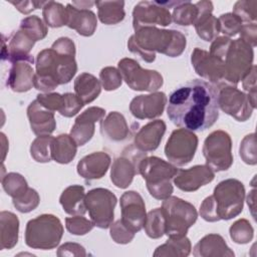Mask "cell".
Instances as JSON below:
<instances>
[{"label": "cell", "mask_w": 257, "mask_h": 257, "mask_svg": "<svg viewBox=\"0 0 257 257\" xmlns=\"http://www.w3.org/2000/svg\"><path fill=\"white\" fill-rule=\"evenodd\" d=\"M218 92L219 89L206 80H190L171 92L167 101L168 117L181 128L205 131L219 117Z\"/></svg>", "instance_id": "1"}, {"label": "cell", "mask_w": 257, "mask_h": 257, "mask_svg": "<svg viewBox=\"0 0 257 257\" xmlns=\"http://www.w3.org/2000/svg\"><path fill=\"white\" fill-rule=\"evenodd\" d=\"M77 71L75 45L68 37H60L50 48L41 50L36 56L34 87L49 92L59 84L68 83Z\"/></svg>", "instance_id": "2"}, {"label": "cell", "mask_w": 257, "mask_h": 257, "mask_svg": "<svg viewBox=\"0 0 257 257\" xmlns=\"http://www.w3.org/2000/svg\"><path fill=\"white\" fill-rule=\"evenodd\" d=\"M135 31L127 41V48L147 62L156 59V52L177 57L183 53L187 44L185 35L180 31L159 29L154 26L142 27Z\"/></svg>", "instance_id": "3"}, {"label": "cell", "mask_w": 257, "mask_h": 257, "mask_svg": "<svg viewBox=\"0 0 257 257\" xmlns=\"http://www.w3.org/2000/svg\"><path fill=\"white\" fill-rule=\"evenodd\" d=\"M244 199L243 183L237 179L223 180L215 187L213 195L201 204L200 215L208 222L230 220L242 212Z\"/></svg>", "instance_id": "4"}, {"label": "cell", "mask_w": 257, "mask_h": 257, "mask_svg": "<svg viewBox=\"0 0 257 257\" xmlns=\"http://www.w3.org/2000/svg\"><path fill=\"white\" fill-rule=\"evenodd\" d=\"M177 172V167L158 157H144L139 165V174L146 181L151 196L157 200H165L172 195L171 180Z\"/></svg>", "instance_id": "5"}, {"label": "cell", "mask_w": 257, "mask_h": 257, "mask_svg": "<svg viewBox=\"0 0 257 257\" xmlns=\"http://www.w3.org/2000/svg\"><path fill=\"white\" fill-rule=\"evenodd\" d=\"M63 226L60 220L51 214H42L27 222L25 243L28 247L40 250L55 248L61 241Z\"/></svg>", "instance_id": "6"}, {"label": "cell", "mask_w": 257, "mask_h": 257, "mask_svg": "<svg viewBox=\"0 0 257 257\" xmlns=\"http://www.w3.org/2000/svg\"><path fill=\"white\" fill-rule=\"evenodd\" d=\"M166 219L165 234L169 238H182L187 235L191 226L195 224L198 213L195 207L178 197H168L162 204Z\"/></svg>", "instance_id": "7"}, {"label": "cell", "mask_w": 257, "mask_h": 257, "mask_svg": "<svg viewBox=\"0 0 257 257\" xmlns=\"http://www.w3.org/2000/svg\"><path fill=\"white\" fill-rule=\"evenodd\" d=\"M253 48L241 38L232 40L225 56V85L236 86L253 65Z\"/></svg>", "instance_id": "8"}, {"label": "cell", "mask_w": 257, "mask_h": 257, "mask_svg": "<svg viewBox=\"0 0 257 257\" xmlns=\"http://www.w3.org/2000/svg\"><path fill=\"white\" fill-rule=\"evenodd\" d=\"M203 156L214 172L227 171L233 164L230 135L222 130L212 132L204 142Z\"/></svg>", "instance_id": "9"}, {"label": "cell", "mask_w": 257, "mask_h": 257, "mask_svg": "<svg viewBox=\"0 0 257 257\" xmlns=\"http://www.w3.org/2000/svg\"><path fill=\"white\" fill-rule=\"evenodd\" d=\"M117 67L122 79L134 90L154 92L164 83L163 76L158 71L143 68L135 59L122 58Z\"/></svg>", "instance_id": "10"}, {"label": "cell", "mask_w": 257, "mask_h": 257, "mask_svg": "<svg viewBox=\"0 0 257 257\" xmlns=\"http://www.w3.org/2000/svg\"><path fill=\"white\" fill-rule=\"evenodd\" d=\"M115 195L107 189L95 188L85 195V207L94 226L107 229L110 227L116 205Z\"/></svg>", "instance_id": "11"}, {"label": "cell", "mask_w": 257, "mask_h": 257, "mask_svg": "<svg viewBox=\"0 0 257 257\" xmlns=\"http://www.w3.org/2000/svg\"><path fill=\"white\" fill-rule=\"evenodd\" d=\"M198 137L191 131L178 128L173 131L165 146V155L175 166L189 164L196 153Z\"/></svg>", "instance_id": "12"}, {"label": "cell", "mask_w": 257, "mask_h": 257, "mask_svg": "<svg viewBox=\"0 0 257 257\" xmlns=\"http://www.w3.org/2000/svg\"><path fill=\"white\" fill-rule=\"evenodd\" d=\"M146 153L139 151L136 147H128L122 155L116 158L111 166L110 180L113 185L120 189L127 188L136 174H139V165Z\"/></svg>", "instance_id": "13"}, {"label": "cell", "mask_w": 257, "mask_h": 257, "mask_svg": "<svg viewBox=\"0 0 257 257\" xmlns=\"http://www.w3.org/2000/svg\"><path fill=\"white\" fill-rule=\"evenodd\" d=\"M219 107L238 121H245L251 115L252 106L247 94L233 85H223L218 92Z\"/></svg>", "instance_id": "14"}, {"label": "cell", "mask_w": 257, "mask_h": 257, "mask_svg": "<svg viewBox=\"0 0 257 257\" xmlns=\"http://www.w3.org/2000/svg\"><path fill=\"white\" fill-rule=\"evenodd\" d=\"M172 22V15L167 7L157 1H141L133 11L134 29L150 26H168Z\"/></svg>", "instance_id": "15"}, {"label": "cell", "mask_w": 257, "mask_h": 257, "mask_svg": "<svg viewBox=\"0 0 257 257\" xmlns=\"http://www.w3.org/2000/svg\"><path fill=\"white\" fill-rule=\"evenodd\" d=\"M192 64L196 72L210 81L218 89L224 85L225 62L208 51L196 47L191 55Z\"/></svg>", "instance_id": "16"}, {"label": "cell", "mask_w": 257, "mask_h": 257, "mask_svg": "<svg viewBox=\"0 0 257 257\" xmlns=\"http://www.w3.org/2000/svg\"><path fill=\"white\" fill-rule=\"evenodd\" d=\"M121 223L133 233L140 232L145 224L147 214L143 197L136 191L124 192L120 197Z\"/></svg>", "instance_id": "17"}, {"label": "cell", "mask_w": 257, "mask_h": 257, "mask_svg": "<svg viewBox=\"0 0 257 257\" xmlns=\"http://www.w3.org/2000/svg\"><path fill=\"white\" fill-rule=\"evenodd\" d=\"M215 172L207 165H196L190 169H178L174 177V184L184 192H195L201 187L211 183Z\"/></svg>", "instance_id": "18"}, {"label": "cell", "mask_w": 257, "mask_h": 257, "mask_svg": "<svg viewBox=\"0 0 257 257\" xmlns=\"http://www.w3.org/2000/svg\"><path fill=\"white\" fill-rule=\"evenodd\" d=\"M167 101V96L162 91H156L146 95L142 94L132 99L130 110L139 119H152L162 115Z\"/></svg>", "instance_id": "19"}, {"label": "cell", "mask_w": 257, "mask_h": 257, "mask_svg": "<svg viewBox=\"0 0 257 257\" xmlns=\"http://www.w3.org/2000/svg\"><path fill=\"white\" fill-rule=\"evenodd\" d=\"M105 115V110L98 106H91L80 113L71 127L70 137L77 146H83L91 140L94 134L95 121H100Z\"/></svg>", "instance_id": "20"}, {"label": "cell", "mask_w": 257, "mask_h": 257, "mask_svg": "<svg viewBox=\"0 0 257 257\" xmlns=\"http://www.w3.org/2000/svg\"><path fill=\"white\" fill-rule=\"evenodd\" d=\"M27 117L32 132L36 136H48L56 127L54 111L43 106L37 99L30 102L27 107Z\"/></svg>", "instance_id": "21"}, {"label": "cell", "mask_w": 257, "mask_h": 257, "mask_svg": "<svg viewBox=\"0 0 257 257\" xmlns=\"http://www.w3.org/2000/svg\"><path fill=\"white\" fill-rule=\"evenodd\" d=\"M110 157L105 152H94L83 157L76 166L77 174L86 180L102 178L110 165Z\"/></svg>", "instance_id": "22"}, {"label": "cell", "mask_w": 257, "mask_h": 257, "mask_svg": "<svg viewBox=\"0 0 257 257\" xmlns=\"http://www.w3.org/2000/svg\"><path fill=\"white\" fill-rule=\"evenodd\" d=\"M165 132L166 123L164 120H152L142 126L135 136V147L146 154L153 152L158 149Z\"/></svg>", "instance_id": "23"}, {"label": "cell", "mask_w": 257, "mask_h": 257, "mask_svg": "<svg viewBox=\"0 0 257 257\" xmlns=\"http://www.w3.org/2000/svg\"><path fill=\"white\" fill-rule=\"evenodd\" d=\"M213 3L211 1H199L195 4L190 1H180L174 7L172 19L182 26H189L196 23L198 18L205 13H212Z\"/></svg>", "instance_id": "24"}, {"label": "cell", "mask_w": 257, "mask_h": 257, "mask_svg": "<svg viewBox=\"0 0 257 257\" xmlns=\"http://www.w3.org/2000/svg\"><path fill=\"white\" fill-rule=\"evenodd\" d=\"M31 62L20 60L12 63L8 72L7 86L13 91L25 92L34 86L35 72L31 66Z\"/></svg>", "instance_id": "25"}, {"label": "cell", "mask_w": 257, "mask_h": 257, "mask_svg": "<svg viewBox=\"0 0 257 257\" xmlns=\"http://www.w3.org/2000/svg\"><path fill=\"white\" fill-rule=\"evenodd\" d=\"M66 25L82 36H91L97 26L96 16L89 9H78L68 3Z\"/></svg>", "instance_id": "26"}, {"label": "cell", "mask_w": 257, "mask_h": 257, "mask_svg": "<svg viewBox=\"0 0 257 257\" xmlns=\"http://www.w3.org/2000/svg\"><path fill=\"white\" fill-rule=\"evenodd\" d=\"M100 133L103 137L113 142L123 141L130 136L126 120L117 111L109 112L105 118L100 120Z\"/></svg>", "instance_id": "27"}, {"label": "cell", "mask_w": 257, "mask_h": 257, "mask_svg": "<svg viewBox=\"0 0 257 257\" xmlns=\"http://www.w3.org/2000/svg\"><path fill=\"white\" fill-rule=\"evenodd\" d=\"M85 195L82 186L71 185L62 192L59 198V203L64 212L69 215H84L86 212Z\"/></svg>", "instance_id": "28"}, {"label": "cell", "mask_w": 257, "mask_h": 257, "mask_svg": "<svg viewBox=\"0 0 257 257\" xmlns=\"http://www.w3.org/2000/svg\"><path fill=\"white\" fill-rule=\"evenodd\" d=\"M194 256H234L221 235L209 234L203 237L194 247Z\"/></svg>", "instance_id": "29"}, {"label": "cell", "mask_w": 257, "mask_h": 257, "mask_svg": "<svg viewBox=\"0 0 257 257\" xmlns=\"http://www.w3.org/2000/svg\"><path fill=\"white\" fill-rule=\"evenodd\" d=\"M74 91L83 104H86L97 98L101 91V84L94 75L83 72L74 80Z\"/></svg>", "instance_id": "30"}, {"label": "cell", "mask_w": 257, "mask_h": 257, "mask_svg": "<svg viewBox=\"0 0 257 257\" xmlns=\"http://www.w3.org/2000/svg\"><path fill=\"white\" fill-rule=\"evenodd\" d=\"M0 228L1 250L12 249L18 242L19 220L17 216L11 212L2 211L0 213Z\"/></svg>", "instance_id": "31"}, {"label": "cell", "mask_w": 257, "mask_h": 257, "mask_svg": "<svg viewBox=\"0 0 257 257\" xmlns=\"http://www.w3.org/2000/svg\"><path fill=\"white\" fill-rule=\"evenodd\" d=\"M77 153V144L70 135L62 134L53 139L51 146L52 160L59 164L70 163Z\"/></svg>", "instance_id": "32"}, {"label": "cell", "mask_w": 257, "mask_h": 257, "mask_svg": "<svg viewBox=\"0 0 257 257\" xmlns=\"http://www.w3.org/2000/svg\"><path fill=\"white\" fill-rule=\"evenodd\" d=\"M95 6L99 20L106 25L117 24L124 19L123 1H96Z\"/></svg>", "instance_id": "33"}, {"label": "cell", "mask_w": 257, "mask_h": 257, "mask_svg": "<svg viewBox=\"0 0 257 257\" xmlns=\"http://www.w3.org/2000/svg\"><path fill=\"white\" fill-rule=\"evenodd\" d=\"M191 252V242L185 236L182 238H169L167 242L159 246L154 256H188Z\"/></svg>", "instance_id": "34"}, {"label": "cell", "mask_w": 257, "mask_h": 257, "mask_svg": "<svg viewBox=\"0 0 257 257\" xmlns=\"http://www.w3.org/2000/svg\"><path fill=\"white\" fill-rule=\"evenodd\" d=\"M42 16L46 25L50 27H61L67 23V10L61 3L46 1L42 7Z\"/></svg>", "instance_id": "35"}, {"label": "cell", "mask_w": 257, "mask_h": 257, "mask_svg": "<svg viewBox=\"0 0 257 257\" xmlns=\"http://www.w3.org/2000/svg\"><path fill=\"white\" fill-rule=\"evenodd\" d=\"M194 25L199 37L205 41L214 40L220 33L218 18H216L212 13H205L201 15Z\"/></svg>", "instance_id": "36"}, {"label": "cell", "mask_w": 257, "mask_h": 257, "mask_svg": "<svg viewBox=\"0 0 257 257\" xmlns=\"http://www.w3.org/2000/svg\"><path fill=\"white\" fill-rule=\"evenodd\" d=\"M144 228L146 234L152 239L161 238L165 234L166 219L162 208H156L148 213Z\"/></svg>", "instance_id": "37"}, {"label": "cell", "mask_w": 257, "mask_h": 257, "mask_svg": "<svg viewBox=\"0 0 257 257\" xmlns=\"http://www.w3.org/2000/svg\"><path fill=\"white\" fill-rule=\"evenodd\" d=\"M53 137L48 136H38L31 144L30 155L38 163H48L52 160L51 146L53 142Z\"/></svg>", "instance_id": "38"}, {"label": "cell", "mask_w": 257, "mask_h": 257, "mask_svg": "<svg viewBox=\"0 0 257 257\" xmlns=\"http://www.w3.org/2000/svg\"><path fill=\"white\" fill-rule=\"evenodd\" d=\"M1 183L4 191L12 199L21 196L29 187L23 176L18 173H9L1 178Z\"/></svg>", "instance_id": "39"}, {"label": "cell", "mask_w": 257, "mask_h": 257, "mask_svg": "<svg viewBox=\"0 0 257 257\" xmlns=\"http://www.w3.org/2000/svg\"><path fill=\"white\" fill-rule=\"evenodd\" d=\"M229 232L231 239L238 244L249 243L254 235L253 227L246 219H240L232 224Z\"/></svg>", "instance_id": "40"}, {"label": "cell", "mask_w": 257, "mask_h": 257, "mask_svg": "<svg viewBox=\"0 0 257 257\" xmlns=\"http://www.w3.org/2000/svg\"><path fill=\"white\" fill-rule=\"evenodd\" d=\"M20 28L25 30L35 41L45 38L47 27L45 23L36 15L27 16L20 22Z\"/></svg>", "instance_id": "41"}, {"label": "cell", "mask_w": 257, "mask_h": 257, "mask_svg": "<svg viewBox=\"0 0 257 257\" xmlns=\"http://www.w3.org/2000/svg\"><path fill=\"white\" fill-rule=\"evenodd\" d=\"M12 202L19 212L28 213L33 211L39 205L40 197L34 189L28 188L21 196L12 199Z\"/></svg>", "instance_id": "42"}, {"label": "cell", "mask_w": 257, "mask_h": 257, "mask_svg": "<svg viewBox=\"0 0 257 257\" xmlns=\"http://www.w3.org/2000/svg\"><path fill=\"white\" fill-rule=\"evenodd\" d=\"M242 22L254 23L257 16V1H237L233 7V12Z\"/></svg>", "instance_id": "43"}, {"label": "cell", "mask_w": 257, "mask_h": 257, "mask_svg": "<svg viewBox=\"0 0 257 257\" xmlns=\"http://www.w3.org/2000/svg\"><path fill=\"white\" fill-rule=\"evenodd\" d=\"M100 84L102 87L109 91L118 88L121 85L122 77L119 70L112 66L103 67L99 72Z\"/></svg>", "instance_id": "44"}, {"label": "cell", "mask_w": 257, "mask_h": 257, "mask_svg": "<svg viewBox=\"0 0 257 257\" xmlns=\"http://www.w3.org/2000/svg\"><path fill=\"white\" fill-rule=\"evenodd\" d=\"M65 226L67 231L73 235H85L92 230L94 224L91 220H88L82 215L65 218Z\"/></svg>", "instance_id": "45"}, {"label": "cell", "mask_w": 257, "mask_h": 257, "mask_svg": "<svg viewBox=\"0 0 257 257\" xmlns=\"http://www.w3.org/2000/svg\"><path fill=\"white\" fill-rule=\"evenodd\" d=\"M220 32L224 33L227 36H234L240 32V29L243 25L241 19L234 13H225L220 15L218 18Z\"/></svg>", "instance_id": "46"}, {"label": "cell", "mask_w": 257, "mask_h": 257, "mask_svg": "<svg viewBox=\"0 0 257 257\" xmlns=\"http://www.w3.org/2000/svg\"><path fill=\"white\" fill-rule=\"evenodd\" d=\"M240 157L243 162L248 165H256L257 157H256V147H255V134L252 133L247 135L240 144L239 149Z\"/></svg>", "instance_id": "47"}, {"label": "cell", "mask_w": 257, "mask_h": 257, "mask_svg": "<svg viewBox=\"0 0 257 257\" xmlns=\"http://www.w3.org/2000/svg\"><path fill=\"white\" fill-rule=\"evenodd\" d=\"M63 104L62 107L59 110V113L66 117H71L75 115L82 107L83 102L80 100V98L72 92H66L63 93Z\"/></svg>", "instance_id": "48"}, {"label": "cell", "mask_w": 257, "mask_h": 257, "mask_svg": "<svg viewBox=\"0 0 257 257\" xmlns=\"http://www.w3.org/2000/svg\"><path fill=\"white\" fill-rule=\"evenodd\" d=\"M110 237L111 239L118 244H126L130 243L134 237L135 233L130 231L119 220H117L114 224L110 225Z\"/></svg>", "instance_id": "49"}, {"label": "cell", "mask_w": 257, "mask_h": 257, "mask_svg": "<svg viewBox=\"0 0 257 257\" xmlns=\"http://www.w3.org/2000/svg\"><path fill=\"white\" fill-rule=\"evenodd\" d=\"M243 88L248 92L247 96L252 104V106L256 107V65L253 64L250 68L249 72L242 79Z\"/></svg>", "instance_id": "50"}, {"label": "cell", "mask_w": 257, "mask_h": 257, "mask_svg": "<svg viewBox=\"0 0 257 257\" xmlns=\"http://www.w3.org/2000/svg\"><path fill=\"white\" fill-rule=\"evenodd\" d=\"M36 99L46 108L52 111H59L63 104V95L57 92H47V93H39L36 96Z\"/></svg>", "instance_id": "51"}, {"label": "cell", "mask_w": 257, "mask_h": 257, "mask_svg": "<svg viewBox=\"0 0 257 257\" xmlns=\"http://www.w3.org/2000/svg\"><path fill=\"white\" fill-rule=\"evenodd\" d=\"M256 33H257L256 22L245 23L242 25L240 29V38L253 48L256 46Z\"/></svg>", "instance_id": "52"}, {"label": "cell", "mask_w": 257, "mask_h": 257, "mask_svg": "<svg viewBox=\"0 0 257 257\" xmlns=\"http://www.w3.org/2000/svg\"><path fill=\"white\" fill-rule=\"evenodd\" d=\"M57 256H85L84 248L77 243H64L58 248Z\"/></svg>", "instance_id": "53"}, {"label": "cell", "mask_w": 257, "mask_h": 257, "mask_svg": "<svg viewBox=\"0 0 257 257\" xmlns=\"http://www.w3.org/2000/svg\"><path fill=\"white\" fill-rule=\"evenodd\" d=\"M46 1H9L18 11L23 14H29L31 11L42 8Z\"/></svg>", "instance_id": "54"}, {"label": "cell", "mask_w": 257, "mask_h": 257, "mask_svg": "<svg viewBox=\"0 0 257 257\" xmlns=\"http://www.w3.org/2000/svg\"><path fill=\"white\" fill-rule=\"evenodd\" d=\"M71 5L78 9H88V8H91L93 5H95V2H93V1H73L71 3Z\"/></svg>", "instance_id": "55"}]
</instances>
